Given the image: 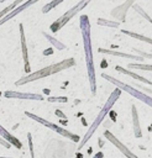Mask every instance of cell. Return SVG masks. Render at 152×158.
<instances>
[{
	"label": "cell",
	"instance_id": "cell-11",
	"mask_svg": "<svg viewBox=\"0 0 152 158\" xmlns=\"http://www.w3.org/2000/svg\"><path fill=\"white\" fill-rule=\"evenodd\" d=\"M135 4V0H126L122 5H119L117 7L112 9L111 11V16L120 20V21H125V16H126V12L129 10L130 6H132Z\"/></svg>",
	"mask_w": 152,
	"mask_h": 158
},
{
	"label": "cell",
	"instance_id": "cell-26",
	"mask_svg": "<svg viewBox=\"0 0 152 158\" xmlns=\"http://www.w3.org/2000/svg\"><path fill=\"white\" fill-rule=\"evenodd\" d=\"M133 51H135V52H137V53H140L142 58H143V57H148V58H152V54H148V53H143V52H140L138 49H133Z\"/></svg>",
	"mask_w": 152,
	"mask_h": 158
},
{
	"label": "cell",
	"instance_id": "cell-17",
	"mask_svg": "<svg viewBox=\"0 0 152 158\" xmlns=\"http://www.w3.org/2000/svg\"><path fill=\"white\" fill-rule=\"evenodd\" d=\"M121 32L125 33V35H127V36H130V37H132V38H136V40H140V41H143V42H147V43L152 44V38H150V37H146L143 35H138L136 32L127 31V30H121Z\"/></svg>",
	"mask_w": 152,
	"mask_h": 158
},
{
	"label": "cell",
	"instance_id": "cell-25",
	"mask_svg": "<svg viewBox=\"0 0 152 158\" xmlns=\"http://www.w3.org/2000/svg\"><path fill=\"white\" fill-rule=\"evenodd\" d=\"M0 143H1L2 146H5L6 148H11V144H10V143H9L7 141H5V139H4L2 137H0Z\"/></svg>",
	"mask_w": 152,
	"mask_h": 158
},
{
	"label": "cell",
	"instance_id": "cell-21",
	"mask_svg": "<svg viewBox=\"0 0 152 158\" xmlns=\"http://www.w3.org/2000/svg\"><path fill=\"white\" fill-rule=\"evenodd\" d=\"M64 0H52L51 2H48V4H46L43 7H42V12L43 14H47V12H49L52 9H54L57 5H59V4H62Z\"/></svg>",
	"mask_w": 152,
	"mask_h": 158
},
{
	"label": "cell",
	"instance_id": "cell-4",
	"mask_svg": "<svg viewBox=\"0 0 152 158\" xmlns=\"http://www.w3.org/2000/svg\"><path fill=\"white\" fill-rule=\"evenodd\" d=\"M90 1H91V0H80L78 4H75V5H74L72 9H69L68 11H65L59 19H57V20L51 25V31H52V32L59 31L64 25H67V23L69 22V20H72L75 15H78Z\"/></svg>",
	"mask_w": 152,
	"mask_h": 158
},
{
	"label": "cell",
	"instance_id": "cell-20",
	"mask_svg": "<svg viewBox=\"0 0 152 158\" xmlns=\"http://www.w3.org/2000/svg\"><path fill=\"white\" fill-rule=\"evenodd\" d=\"M132 7H133V10H135L136 12H138V14H140L145 20H147L150 23H152V19H151V16H150V15H148V14H147V12H146V11H145L140 5H138V4H133V5H132Z\"/></svg>",
	"mask_w": 152,
	"mask_h": 158
},
{
	"label": "cell",
	"instance_id": "cell-27",
	"mask_svg": "<svg viewBox=\"0 0 152 158\" xmlns=\"http://www.w3.org/2000/svg\"><path fill=\"white\" fill-rule=\"evenodd\" d=\"M56 115H57L58 117H62V118H67V117H65V115H64L62 111H59V110H56Z\"/></svg>",
	"mask_w": 152,
	"mask_h": 158
},
{
	"label": "cell",
	"instance_id": "cell-24",
	"mask_svg": "<svg viewBox=\"0 0 152 158\" xmlns=\"http://www.w3.org/2000/svg\"><path fill=\"white\" fill-rule=\"evenodd\" d=\"M27 139H28V147H30L31 158H35V152H33V146H32V136H31V133H27Z\"/></svg>",
	"mask_w": 152,
	"mask_h": 158
},
{
	"label": "cell",
	"instance_id": "cell-14",
	"mask_svg": "<svg viewBox=\"0 0 152 158\" xmlns=\"http://www.w3.org/2000/svg\"><path fill=\"white\" fill-rule=\"evenodd\" d=\"M131 112H132V122H133V132H135V136L137 138H141L142 137V132H141V127H140L138 114H137V110H136V106L135 105L131 106Z\"/></svg>",
	"mask_w": 152,
	"mask_h": 158
},
{
	"label": "cell",
	"instance_id": "cell-16",
	"mask_svg": "<svg viewBox=\"0 0 152 158\" xmlns=\"http://www.w3.org/2000/svg\"><path fill=\"white\" fill-rule=\"evenodd\" d=\"M42 35L47 38V41L54 47V48H57V49H59V51H63V49H65L67 47H65V44L64 43H62L61 41H58L57 38H54L53 36H51V35H48V33H46V32H42Z\"/></svg>",
	"mask_w": 152,
	"mask_h": 158
},
{
	"label": "cell",
	"instance_id": "cell-31",
	"mask_svg": "<svg viewBox=\"0 0 152 158\" xmlns=\"http://www.w3.org/2000/svg\"><path fill=\"white\" fill-rule=\"evenodd\" d=\"M0 95H1V91H0Z\"/></svg>",
	"mask_w": 152,
	"mask_h": 158
},
{
	"label": "cell",
	"instance_id": "cell-22",
	"mask_svg": "<svg viewBox=\"0 0 152 158\" xmlns=\"http://www.w3.org/2000/svg\"><path fill=\"white\" fill-rule=\"evenodd\" d=\"M129 68L138 69V70H152V64H138V63H130Z\"/></svg>",
	"mask_w": 152,
	"mask_h": 158
},
{
	"label": "cell",
	"instance_id": "cell-15",
	"mask_svg": "<svg viewBox=\"0 0 152 158\" xmlns=\"http://www.w3.org/2000/svg\"><path fill=\"white\" fill-rule=\"evenodd\" d=\"M115 69H116L117 72L122 73V74H126V75H130V77L133 78V79H137L138 81H142V83H145V84L152 85V81H151V80H148V79H146V78H143V77H141V75H138V74H136V73H133V72H130V70H127V69H124V68L120 67V65H116Z\"/></svg>",
	"mask_w": 152,
	"mask_h": 158
},
{
	"label": "cell",
	"instance_id": "cell-2",
	"mask_svg": "<svg viewBox=\"0 0 152 158\" xmlns=\"http://www.w3.org/2000/svg\"><path fill=\"white\" fill-rule=\"evenodd\" d=\"M75 64V60L73 58H67V59H63L62 62L59 63H54V64H51L48 67H44L37 72H33V73H28V75L26 77H22L21 79L16 80L15 81V85L16 86H20V85H23V84H27V83H31V81H35V80H38V79H42V78H46V77H49L52 74H56L58 72H62L64 69H68L70 67H73Z\"/></svg>",
	"mask_w": 152,
	"mask_h": 158
},
{
	"label": "cell",
	"instance_id": "cell-6",
	"mask_svg": "<svg viewBox=\"0 0 152 158\" xmlns=\"http://www.w3.org/2000/svg\"><path fill=\"white\" fill-rule=\"evenodd\" d=\"M25 114H26V116H28L30 118H32V120H35V121L42 123L43 126H46V127L53 130L54 132H57V133H59V135H62V136H64V137H67V138H70V139L74 141V142H79V139H80L79 136H77V135H74V133L67 131L65 128H63V127H61V126H58V125H56V123H52V122H49V121H47V120H44V118H42V117H40V116H36V115H33V114H30L28 111H26Z\"/></svg>",
	"mask_w": 152,
	"mask_h": 158
},
{
	"label": "cell",
	"instance_id": "cell-12",
	"mask_svg": "<svg viewBox=\"0 0 152 158\" xmlns=\"http://www.w3.org/2000/svg\"><path fill=\"white\" fill-rule=\"evenodd\" d=\"M98 51H99L100 53L111 54V56H117V57H122V58H130V59H135V60H142V59H143L141 56H133V54L122 53V52H119V51H111V49H105V48H98Z\"/></svg>",
	"mask_w": 152,
	"mask_h": 158
},
{
	"label": "cell",
	"instance_id": "cell-9",
	"mask_svg": "<svg viewBox=\"0 0 152 158\" xmlns=\"http://www.w3.org/2000/svg\"><path fill=\"white\" fill-rule=\"evenodd\" d=\"M19 30H20V41H21V52H22V58H23V63H25V72L30 73L31 72V67L28 63V54H27V46H26V38H25V31H23V25L20 23L19 25Z\"/></svg>",
	"mask_w": 152,
	"mask_h": 158
},
{
	"label": "cell",
	"instance_id": "cell-18",
	"mask_svg": "<svg viewBox=\"0 0 152 158\" xmlns=\"http://www.w3.org/2000/svg\"><path fill=\"white\" fill-rule=\"evenodd\" d=\"M96 22L100 26H108V27H112V28H117L120 26V21H110V20H105V19H98Z\"/></svg>",
	"mask_w": 152,
	"mask_h": 158
},
{
	"label": "cell",
	"instance_id": "cell-8",
	"mask_svg": "<svg viewBox=\"0 0 152 158\" xmlns=\"http://www.w3.org/2000/svg\"><path fill=\"white\" fill-rule=\"evenodd\" d=\"M37 1H40V0H27V1H25V2H22L20 6H17V7H15L11 12H9L7 15H5L2 19H0V26L1 25H4L5 22H7L10 19H14L16 15H19L20 12H22L23 10H26L27 7H30V6H32L33 4H36Z\"/></svg>",
	"mask_w": 152,
	"mask_h": 158
},
{
	"label": "cell",
	"instance_id": "cell-7",
	"mask_svg": "<svg viewBox=\"0 0 152 158\" xmlns=\"http://www.w3.org/2000/svg\"><path fill=\"white\" fill-rule=\"evenodd\" d=\"M104 136H105V138H106L108 141H110L112 144H115V146H116V148H117L121 153H124V156H125V157H127V158H138V157H137V156H135V154H133V153H132V152H131V151H130L125 144H122V143H121V141H119V139H117V138H116V137H115L110 131L105 130V131H104Z\"/></svg>",
	"mask_w": 152,
	"mask_h": 158
},
{
	"label": "cell",
	"instance_id": "cell-10",
	"mask_svg": "<svg viewBox=\"0 0 152 158\" xmlns=\"http://www.w3.org/2000/svg\"><path fill=\"white\" fill-rule=\"evenodd\" d=\"M5 98L7 99H25V100H43L41 94H31V93H19V91H5Z\"/></svg>",
	"mask_w": 152,
	"mask_h": 158
},
{
	"label": "cell",
	"instance_id": "cell-13",
	"mask_svg": "<svg viewBox=\"0 0 152 158\" xmlns=\"http://www.w3.org/2000/svg\"><path fill=\"white\" fill-rule=\"evenodd\" d=\"M0 137H2L5 141H7L10 144H14L16 148H22V143L16 138V137H14L10 132H7L1 125H0Z\"/></svg>",
	"mask_w": 152,
	"mask_h": 158
},
{
	"label": "cell",
	"instance_id": "cell-19",
	"mask_svg": "<svg viewBox=\"0 0 152 158\" xmlns=\"http://www.w3.org/2000/svg\"><path fill=\"white\" fill-rule=\"evenodd\" d=\"M22 2H23V0H16V1H14L11 5H9V6H7V7H5L4 10H1V11H0V19H2L5 15H7L9 12H11L15 7H17V5H19V4H22Z\"/></svg>",
	"mask_w": 152,
	"mask_h": 158
},
{
	"label": "cell",
	"instance_id": "cell-23",
	"mask_svg": "<svg viewBox=\"0 0 152 158\" xmlns=\"http://www.w3.org/2000/svg\"><path fill=\"white\" fill-rule=\"evenodd\" d=\"M47 100L49 102H67L68 98H65V96H56V98L54 96H48Z\"/></svg>",
	"mask_w": 152,
	"mask_h": 158
},
{
	"label": "cell",
	"instance_id": "cell-28",
	"mask_svg": "<svg viewBox=\"0 0 152 158\" xmlns=\"http://www.w3.org/2000/svg\"><path fill=\"white\" fill-rule=\"evenodd\" d=\"M103 157H104V153L103 152H98L93 158H103Z\"/></svg>",
	"mask_w": 152,
	"mask_h": 158
},
{
	"label": "cell",
	"instance_id": "cell-5",
	"mask_svg": "<svg viewBox=\"0 0 152 158\" xmlns=\"http://www.w3.org/2000/svg\"><path fill=\"white\" fill-rule=\"evenodd\" d=\"M101 77H103V78H105L108 81H110V83L115 84L120 90H125L126 93L131 94L132 96H136L138 100H141V101L146 102L148 106H151V107H152V98H151V96H148V94H147V93H143V91H141L140 89H133L132 86H130V85H127V84H125V83H122V81H120V80H117V79H115V78H112V77H110V75H108V74H105V73H103V74H101Z\"/></svg>",
	"mask_w": 152,
	"mask_h": 158
},
{
	"label": "cell",
	"instance_id": "cell-3",
	"mask_svg": "<svg viewBox=\"0 0 152 158\" xmlns=\"http://www.w3.org/2000/svg\"><path fill=\"white\" fill-rule=\"evenodd\" d=\"M120 94H121V90L119 89V88H116L112 93H111V95L109 96V99L106 100V102H105V105L103 106V109L100 110V112H99V115L96 116V118L94 120V122L90 125V127H89V130H88V132L85 133V136L83 137V139H82V142H80V144H79V149L90 139V137L94 135V132H95V130L98 128V126L103 122V120H104V117L106 116V114L110 111V109L112 107V105L115 104V101L119 99V96H120Z\"/></svg>",
	"mask_w": 152,
	"mask_h": 158
},
{
	"label": "cell",
	"instance_id": "cell-30",
	"mask_svg": "<svg viewBox=\"0 0 152 158\" xmlns=\"http://www.w3.org/2000/svg\"><path fill=\"white\" fill-rule=\"evenodd\" d=\"M4 1H6V0H0V2H4Z\"/></svg>",
	"mask_w": 152,
	"mask_h": 158
},
{
	"label": "cell",
	"instance_id": "cell-29",
	"mask_svg": "<svg viewBox=\"0 0 152 158\" xmlns=\"http://www.w3.org/2000/svg\"><path fill=\"white\" fill-rule=\"evenodd\" d=\"M0 158H11V157H0Z\"/></svg>",
	"mask_w": 152,
	"mask_h": 158
},
{
	"label": "cell",
	"instance_id": "cell-1",
	"mask_svg": "<svg viewBox=\"0 0 152 158\" xmlns=\"http://www.w3.org/2000/svg\"><path fill=\"white\" fill-rule=\"evenodd\" d=\"M79 26H80L83 43H84V52H85V60H87V69H88L90 90H91V94L95 95V93H96V84H95V69H94V60H93V52H91L90 22H89V17L87 15H80V17H79Z\"/></svg>",
	"mask_w": 152,
	"mask_h": 158
}]
</instances>
